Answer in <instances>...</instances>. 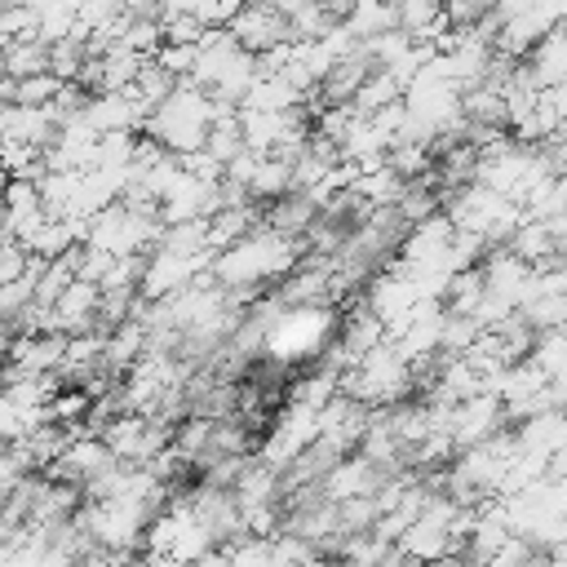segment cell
Masks as SVG:
<instances>
[{
	"instance_id": "cell-1",
	"label": "cell",
	"mask_w": 567,
	"mask_h": 567,
	"mask_svg": "<svg viewBox=\"0 0 567 567\" xmlns=\"http://www.w3.org/2000/svg\"><path fill=\"white\" fill-rule=\"evenodd\" d=\"M301 239H288V235H279V230H270L266 221L248 235V239H239L235 248H226V252H217L213 257V270H208V279L217 284V288H226V292H239V297H257V284H266V279H288L297 266H301Z\"/></svg>"
},
{
	"instance_id": "cell-2",
	"label": "cell",
	"mask_w": 567,
	"mask_h": 567,
	"mask_svg": "<svg viewBox=\"0 0 567 567\" xmlns=\"http://www.w3.org/2000/svg\"><path fill=\"white\" fill-rule=\"evenodd\" d=\"M213 120H217V102H213L199 84L182 80V84L173 89V97H168L159 111H151V120H146L142 128H146V137L159 142L168 155L186 159V155H199V151H204Z\"/></svg>"
},
{
	"instance_id": "cell-3",
	"label": "cell",
	"mask_w": 567,
	"mask_h": 567,
	"mask_svg": "<svg viewBox=\"0 0 567 567\" xmlns=\"http://www.w3.org/2000/svg\"><path fill=\"white\" fill-rule=\"evenodd\" d=\"M416 385L412 363L394 350V341H381L368 350L350 372H341V394H350L363 408H394L408 403V390Z\"/></svg>"
},
{
	"instance_id": "cell-4",
	"label": "cell",
	"mask_w": 567,
	"mask_h": 567,
	"mask_svg": "<svg viewBox=\"0 0 567 567\" xmlns=\"http://www.w3.org/2000/svg\"><path fill=\"white\" fill-rule=\"evenodd\" d=\"M337 328H341V319H337L332 306H292L266 332V350L261 354H270L279 368L297 363V359H315V354L323 359L328 346L337 341Z\"/></svg>"
},
{
	"instance_id": "cell-5",
	"label": "cell",
	"mask_w": 567,
	"mask_h": 567,
	"mask_svg": "<svg viewBox=\"0 0 567 567\" xmlns=\"http://www.w3.org/2000/svg\"><path fill=\"white\" fill-rule=\"evenodd\" d=\"M230 35H235L239 49L252 53V58H266L270 49L292 44V35H288V18H284L279 4H244V9L235 13V22H230Z\"/></svg>"
},
{
	"instance_id": "cell-6",
	"label": "cell",
	"mask_w": 567,
	"mask_h": 567,
	"mask_svg": "<svg viewBox=\"0 0 567 567\" xmlns=\"http://www.w3.org/2000/svg\"><path fill=\"white\" fill-rule=\"evenodd\" d=\"M501 425H509V421H505V408H501L496 394H474L461 408H452V443H456V456L470 452V447H478V443H487V439H496V434H505Z\"/></svg>"
},
{
	"instance_id": "cell-7",
	"label": "cell",
	"mask_w": 567,
	"mask_h": 567,
	"mask_svg": "<svg viewBox=\"0 0 567 567\" xmlns=\"http://www.w3.org/2000/svg\"><path fill=\"white\" fill-rule=\"evenodd\" d=\"M359 301L372 310V319H381L385 328H394L403 315H412V306H416L421 297H416L412 279L390 266V270H377V275L363 284V297H359Z\"/></svg>"
},
{
	"instance_id": "cell-8",
	"label": "cell",
	"mask_w": 567,
	"mask_h": 567,
	"mask_svg": "<svg viewBox=\"0 0 567 567\" xmlns=\"http://www.w3.org/2000/svg\"><path fill=\"white\" fill-rule=\"evenodd\" d=\"M523 66L532 71L536 89H545V93L567 89V27L549 31V35H545V40L532 49V58H527Z\"/></svg>"
},
{
	"instance_id": "cell-9",
	"label": "cell",
	"mask_w": 567,
	"mask_h": 567,
	"mask_svg": "<svg viewBox=\"0 0 567 567\" xmlns=\"http://www.w3.org/2000/svg\"><path fill=\"white\" fill-rule=\"evenodd\" d=\"M341 27H346L359 44H372V40L399 31V4H368V0H359V4L346 9V22H341Z\"/></svg>"
},
{
	"instance_id": "cell-10",
	"label": "cell",
	"mask_w": 567,
	"mask_h": 567,
	"mask_svg": "<svg viewBox=\"0 0 567 567\" xmlns=\"http://www.w3.org/2000/svg\"><path fill=\"white\" fill-rule=\"evenodd\" d=\"M4 71H9V80L44 75V71H49V44H44L40 35L13 40V44H9V53H4Z\"/></svg>"
},
{
	"instance_id": "cell-11",
	"label": "cell",
	"mask_w": 567,
	"mask_h": 567,
	"mask_svg": "<svg viewBox=\"0 0 567 567\" xmlns=\"http://www.w3.org/2000/svg\"><path fill=\"white\" fill-rule=\"evenodd\" d=\"M399 102H403V84H399L390 71H372V75H368V84L354 93V102H350V106H354L359 115H377V111L399 106Z\"/></svg>"
},
{
	"instance_id": "cell-12",
	"label": "cell",
	"mask_w": 567,
	"mask_h": 567,
	"mask_svg": "<svg viewBox=\"0 0 567 567\" xmlns=\"http://www.w3.org/2000/svg\"><path fill=\"white\" fill-rule=\"evenodd\" d=\"M62 93V80L58 75H31V80H13V106H31V111H44L53 106Z\"/></svg>"
},
{
	"instance_id": "cell-13",
	"label": "cell",
	"mask_w": 567,
	"mask_h": 567,
	"mask_svg": "<svg viewBox=\"0 0 567 567\" xmlns=\"http://www.w3.org/2000/svg\"><path fill=\"white\" fill-rule=\"evenodd\" d=\"M226 549H230V567H279L275 540H266V536H244Z\"/></svg>"
},
{
	"instance_id": "cell-14",
	"label": "cell",
	"mask_w": 567,
	"mask_h": 567,
	"mask_svg": "<svg viewBox=\"0 0 567 567\" xmlns=\"http://www.w3.org/2000/svg\"><path fill=\"white\" fill-rule=\"evenodd\" d=\"M195 58H199L195 44H159V53L151 62H159L173 80H190L195 75Z\"/></svg>"
},
{
	"instance_id": "cell-15",
	"label": "cell",
	"mask_w": 567,
	"mask_h": 567,
	"mask_svg": "<svg viewBox=\"0 0 567 567\" xmlns=\"http://www.w3.org/2000/svg\"><path fill=\"white\" fill-rule=\"evenodd\" d=\"M195 567H230V549H226V545H217V549H208Z\"/></svg>"
},
{
	"instance_id": "cell-16",
	"label": "cell",
	"mask_w": 567,
	"mask_h": 567,
	"mask_svg": "<svg viewBox=\"0 0 567 567\" xmlns=\"http://www.w3.org/2000/svg\"><path fill=\"white\" fill-rule=\"evenodd\" d=\"M4 186H9V173H4V164H0V199H4Z\"/></svg>"
}]
</instances>
